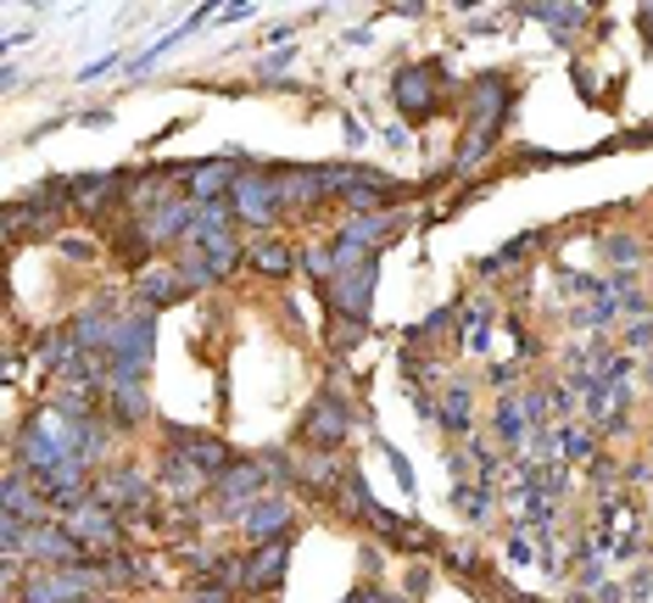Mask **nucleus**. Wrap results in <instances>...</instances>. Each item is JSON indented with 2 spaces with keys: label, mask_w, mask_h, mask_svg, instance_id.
<instances>
[{
  "label": "nucleus",
  "mask_w": 653,
  "mask_h": 603,
  "mask_svg": "<svg viewBox=\"0 0 653 603\" xmlns=\"http://www.w3.org/2000/svg\"><path fill=\"white\" fill-rule=\"evenodd\" d=\"M509 107H514V90H509L503 73H480V78L469 84V129L498 134V123L509 118Z\"/></svg>",
  "instance_id": "nucleus-5"
},
{
  "label": "nucleus",
  "mask_w": 653,
  "mask_h": 603,
  "mask_svg": "<svg viewBox=\"0 0 653 603\" xmlns=\"http://www.w3.org/2000/svg\"><path fill=\"white\" fill-rule=\"evenodd\" d=\"M196 603H235V597H229V586H202Z\"/></svg>",
  "instance_id": "nucleus-25"
},
{
  "label": "nucleus",
  "mask_w": 653,
  "mask_h": 603,
  "mask_svg": "<svg viewBox=\"0 0 653 603\" xmlns=\"http://www.w3.org/2000/svg\"><path fill=\"white\" fill-rule=\"evenodd\" d=\"M369 597H374V592H369V586H352V592H347V597H341V603H369Z\"/></svg>",
  "instance_id": "nucleus-26"
},
{
  "label": "nucleus",
  "mask_w": 653,
  "mask_h": 603,
  "mask_svg": "<svg viewBox=\"0 0 653 603\" xmlns=\"http://www.w3.org/2000/svg\"><path fill=\"white\" fill-rule=\"evenodd\" d=\"M330 302H336V313H347V319H369V302H374V263H363V269H352V274H336L330 280Z\"/></svg>",
  "instance_id": "nucleus-11"
},
{
  "label": "nucleus",
  "mask_w": 653,
  "mask_h": 603,
  "mask_svg": "<svg viewBox=\"0 0 653 603\" xmlns=\"http://www.w3.org/2000/svg\"><path fill=\"white\" fill-rule=\"evenodd\" d=\"M285 564H291V548H285V542H263V548H252L247 559H240V581H235V586L274 592L280 575H285Z\"/></svg>",
  "instance_id": "nucleus-8"
},
{
  "label": "nucleus",
  "mask_w": 653,
  "mask_h": 603,
  "mask_svg": "<svg viewBox=\"0 0 653 603\" xmlns=\"http://www.w3.org/2000/svg\"><path fill=\"white\" fill-rule=\"evenodd\" d=\"M642 34L653 40V12H647V7H642Z\"/></svg>",
  "instance_id": "nucleus-27"
},
{
  "label": "nucleus",
  "mask_w": 653,
  "mask_h": 603,
  "mask_svg": "<svg viewBox=\"0 0 653 603\" xmlns=\"http://www.w3.org/2000/svg\"><path fill=\"white\" fill-rule=\"evenodd\" d=\"M162 486L179 492V497H196V492L207 486V475H202L185 453H168V459H162Z\"/></svg>",
  "instance_id": "nucleus-15"
},
{
  "label": "nucleus",
  "mask_w": 653,
  "mask_h": 603,
  "mask_svg": "<svg viewBox=\"0 0 653 603\" xmlns=\"http://www.w3.org/2000/svg\"><path fill=\"white\" fill-rule=\"evenodd\" d=\"M107 402H112V424H145L151 419V402H145V386L140 380H129V375H112V386H107Z\"/></svg>",
  "instance_id": "nucleus-13"
},
{
  "label": "nucleus",
  "mask_w": 653,
  "mask_h": 603,
  "mask_svg": "<svg viewBox=\"0 0 653 603\" xmlns=\"http://www.w3.org/2000/svg\"><path fill=\"white\" fill-rule=\"evenodd\" d=\"M486 151H492V134H486V129H469L464 146H458V157H453V168H458V174H469V168H480Z\"/></svg>",
  "instance_id": "nucleus-18"
},
{
  "label": "nucleus",
  "mask_w": 653,
  "mask_h": 603,
  "mask_svg": "<svg viewBox=\"0 0 653 603\" xmlns=\"http://www.w3.org/2000/svg\"><path fill=\"white\" fill-rule=\"evenodd\" d=\"M168 448H179L207 481H224V475L235 470V453H229L224 442H213V437H196V430H174V424H168Z\"/></svg>",
  "instance_id": "nucleus-6"
},
{
  "label": "nucleus",
  "mask_w": 653,
  "mask_h": 603,
  "mask_svg": "<svg viewBox=\"0 0 653 603\" xmlns=\"http://www.w3.org/2000/svg\"><path fill=\"white\" fill-rule=\"evenodd\" d=\"M67 531L85 542V548H112L118 537H123V526H118V508H107V503H78L73 508V520H67Z\"/></svg>",
  "instance_id": "nucleus-7"
},
{
  "label": "nucleus",
  "mask_w": 653,
  "mask_h": 603,
  "mask_svg": "<svg viewBox=\"0 0 653 603\" xmlns=\"http://www.w3.org/2000/svg\"><path fill=\"white\" fill-rule=\"evenodd\" d=\"M458 503H464L469 520H486V514H492V492L486 486H458Z\"/></svg>",
  "instance_id": "nucleus-21"
},
{
  "label": "nucleus",
  "mask_w": 653,
  "mask_h": 603,
  "mask_svg": "<svg viewBox=\"0 0 653 603\" xmlns=\"http://www.w3.org/2000/svg\"><path fill=\"white\" fill-rule=\"evenodd\" d=\"M380 603H407V597L402 592H380Z\"/></svg>",
  "instance_id": "nucleus-28"
},
{
  "label": "nucleus",
  "mask_w": 653,
  "mask_h": 603,
  "mask_svg": "<svg viewBox=\"0 0 653 603\" xmlns=\"http://www.w3.org/2000/svg\"><path fill=\"white\" fill-rule=\"evenodd\" d=\"M185 291H191V280H185L179 269H151V274H140V286H134V297H140L145 313L168 308V302H185Z\"/></svg>",
  "instance_id": "nucleus-12"
},
{
  "label": "nucleus",
  "mask_w": 653,
  "mask_h": 603,
  "mask_svg": "<svg viewBox=\"0 0 653 603\" xmlns=\"http://www.w3.org/2000/svg\"><path fill=\"white\" fill-rule=\"evenodd\" d=\"M302 437L318 442V448H341V442L352 437V402H347L341 391H324V397L307 408V419H302Z\"/></svg>",
  "instance_id": "nucleus-4"
},
{
  "label": "nucleus",
  "mask_w": 653,
  "mask_h": 603,
  "mask_svg": "<svg viewBox=\"0 0 653 603\" xmlns=\"http://www.w3.org/2000/svg\"><path fill=\"white\" fill-rule=\"evenodd\" d=\"M558 442H564L569 459H592V437H587V430H558Z\"/></svg>",
  "instance_id": "nucleus-22"
},
{
  "label": "nucleus",
  "mask_w": 653,
  "mask_h": 603,
  "mask_svg": "<svg viewBox=\"0 0 653 603\" xmlns=\"http://www.w3.org/2000/svg\"><path fill=\"white\" fill-rule=\"evenodd\" d=\"M302 269L318 274V280H336V251H330V246H307V251H302Z\"/></svg>",
  "instance_id": "nucleus-19"
},
{
  "label": "nucleus",
  "mask_w": 653,
  "mask_h": 603,
  "mask_svg": "<svg viewBox=\"0 0 653 603\" xmlns=\"http://www.w3.org/2000/svg\"><path fill=\"white\" fill-rule=\"evenodd\" d=\"M625 341H631V347H653V324H647V319H636Z\"/></svg>",
  "instance_id": "nucleus-23"
},
{
  "label": "nucleus",
  "mask_w": 653,
  "mask_h": 603,
  "mask_svg": "<svg viewBox=\"0 0 653 603\" xmlns=\"http://www.w3.org/2000/svg\"><path fill=\"white\" fill-rule=\"evenodd\" d=\"M469 413H475V397H469V386H464V380H453V386L442 391V424L464 437V430H469Z\"/></svg>",
  "instance_id": "nucleus-17"
},
{
  "label": "nucleus",
  "mask_w": 653,
  "mask_h": 603,
  "mask_svg": "<svg viewBox=\"0 0 653 603\" xmlns=\"http://www.w3.org/2000/svg\"><path fill=\"white\" fill-rule=\"evenodd\" d=\"M151 353H156V330H151V313H145V308H140L134 319L123 313V319L112 324V347H107V358H112V375L145 380V369H151Z\"/></svg>",
  "instance_id": "nucleus-1"
},
{
  "label": "nucleus",
  "mask_w": 653,
  "mask_h": 603,
  "mask_svg": "<svg viewBox=\"0 0 653 603\" xmlns=\"http://www.w3.org/2000/svg\"><path fill=\"white\" fill-rule=\"evenodd\" d=\"M96 503H107V508H145L151 503V481L134 470V464H112V470H101V481H96Z\"/></svg>",
  "instance_id": "nucleus-9"
},
{
  "label": "nucleus",
  "mask_w": 653,
  "mask_h": 603,
  "mask_svg": "<svg viewBox=\"0 0 653 603\" xmlns=\"http://www.w3.org/2000/svg\"><path fill=\"white\" fill-rule=\"evenodd\" d=\"M391 101H396L407 118H414V123H425V118L442 107V67H436V62H407V67H396Z\"/></svg>",
  "instance_id": "nucleus-2"
},
{
  "label": "nucleus",
  "mask_w": 653,
  "mask_h": 603,
  "mask_svg": "<svg viewBox=\"0 0 653 603\" xmlns=\"http://www.w3.org/2000/svg\"><path fill=\"white\" fill-rule=\"evenodd\" d=\"M285 67H291V56L280 51V56H269V62H263V78H285Z\"/></svg>",
  "instance_id": "nucleus-24"
},
{
  "label": "nucleus",
  "mask_w": 653,
  "mask_h": 603,
  "mask_svg": "<svg viewBox=\"0 0 653 603\" xmlns=\"http://www.w3.org/2000/svg\"><path fill=\"white\" fill-rule=\"evenodd\" d=\"M224 191H235V162H196L191 168V202L196 207L218 202Z\"/></svg>",
  "instance_id": "nucleus-14"
},
{
  "label": "nucleus",
  "mask_w": 653,
  "mask_h": 603,
  "mask_svg": "<svg viewBox=\"0 0 653 603\" xmlns=\"http://www.w3.org/2000/svg\"><path fill=\"white\" fill-rule=\"evenodd\" d=\"M247 263L258 269V274H269V280H285L291 274V263H296V257L280 246V240H258L252 251H247Z\"/></svg>",
  "instance_id": "nucleus-16"
},
{
  "label": "nucleus",
  "mask_w": 653,
  "mask_h": 603,
  "mask_svg": "<svg viewBox=\"0 0 653 603\" xmlns=\"http://www.w3.org/2000/svg\"><path fill=\"white\" fill-rule=\"evenodd\" d=\"M285 526H291V503H285V497H258L247 514H240V531H247L252 548L285 542Z\"/></svg>",
  "instance_id": "nucleus-10"
},
{
  "label": "nucleus",
  "mask_w": 653,
  "mask_h": 603,
  "mask_svg": "<svg viewBox=\"0 0 653 603\" xmlns=\"http://www.w3.org/2000/svg\"><path fill=\"white\" fill-rule=\"evenodd\" d=\"M235 218L240 224H274L280 218V207H285V196H280V174H258V168H252V174H240L235 180Z\"/></svg>",
  "instance_id": "nucleus-3"
},
{
  "label": "nucleus",
  "mask_w": 653,
  "mask_h": 603,
  "mask_svg": "<svg viewBox=\"0 0 653 603\" xmlns=\"http://www.w3.org/2000/svg\"><path fill=\"white\" fill-rule=\"evenodd\" d=\"M603 257H609V263H620V269H631L636 257H642V246H636L631 235H609V240H603Z\"/></svg>",
  "instance_id": "nucleus-20"
}]
</instances>
